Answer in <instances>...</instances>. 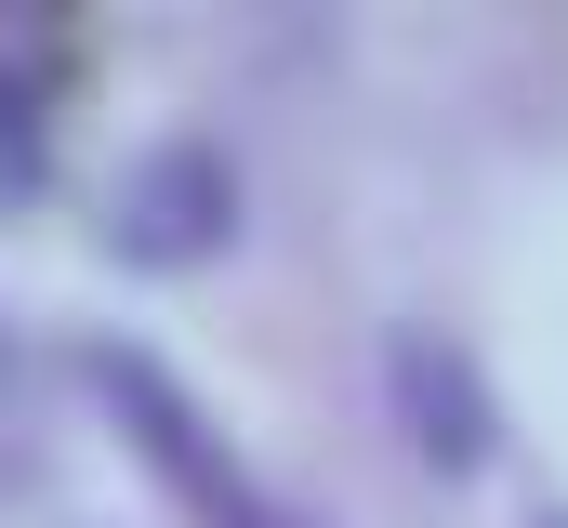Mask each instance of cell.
<instances>
[{
    "instance_id": "cell-1",
    "label": "cell",
    "mask_w": 568,
    "mask_h": 528,
    "mask_svg": "<svg viewBox=\"0 0 568 528\" xmlns=\"http://www.w3.org/2000/svg\"><path fill=\"white\" fill-rule=\"evenodd\" d=\"M93 384H106V409L133 423V449L159 463V476H172V489H185V502H212L225 528H291L278 502H265V489H252V476L212 449V423L185 409V384H172L159 357H133V344H93Z\"/></svg>"
},
{
    "instance_id": "cell-2",
    "label": "cell",
    "mask_w": 568,
    "mask_h": 528,
    "mask_svg": "<svg viewBox=\"0 0 568 528\" xmlns=\"http://www.w3.org/2000/svg\"><path fill=\"white\" fill-rule=\"evenodd\" d=\"M225 199H239V185H225V159H212V145H159L133 185H120V252H133V264L212 252V238H225Z\"/></svg>"
},
{
    "instance_id": "cell-3",
    "label": "cell",
    "mask_w": 568,
    "mask_h": 528,
    "mask_svg": "<svg viewBox=\"0 0 568 528\" xmlns=\"http://www.w3.org/2000/svg\"><path fill=\"white\" fill-rule=\"evenodd\" d=\"M40 185V93L0 67V199H27Z\"/></svg>"
},
{
    "instance_id": "cell-4",
    "label": "cell",
    "mask_w": 568,
    "mask_h": 528,
    "mask_svg": "<svg viewBox=\"0 0 568 528\" xmlns=\"http://www.w3.org/2000/svg\"><path fill=\"white\" fill-rule=\"evenodd\" d=\"M0 396H13V344H0Z\"/></svg>"
}]
</instances>
